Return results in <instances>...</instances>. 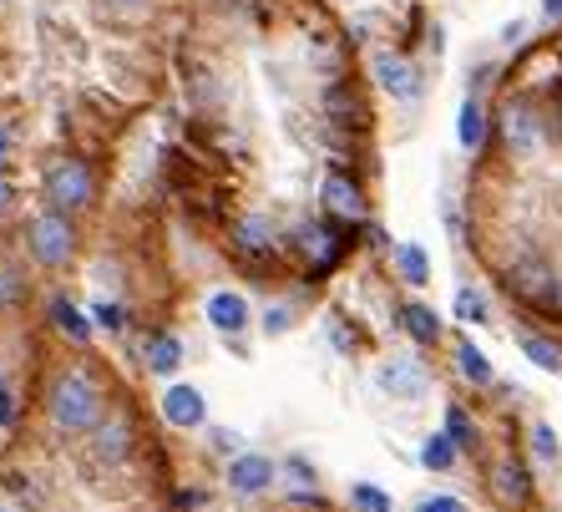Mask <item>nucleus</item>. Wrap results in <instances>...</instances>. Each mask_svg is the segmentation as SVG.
<instances>
[{
    "label": "nucleus",
    "instance_id": "22",
    "mask_svg": "<svg viewBox=\"0 0 562 512\" xmlns=\"http://www.w3.org/2000/svg\"><path fill=\"white\" fill-rule=\"evenodd\" d=\"M395 259H401V269H406L411 285H426V279H431V264H426L420 244H401V249H395Z\"/></svg>",
    "mask_w": 562,
    "mask_h": 512
},
{
    "label": "nucleus",
    "instance_id": "10",
    "mask_svg": "<svg viewBox=\"0 0 562 512\" xmlns=\"http://www.w3.org/2000/svg\"><path fill=\"white\" fill-rule=\"evenodd\" d=\"M502 132H507V143L517 147V153H532L537 143H542V127H537V112L527 102H512L507 118H502Z\"/></svg>",
    "mask_w": 562,
    "mask_h": 512
},
{
    "label": "nucleus",
    "instance_id": "30",
    "mask_svg": "<svg viewBox=\"0 0 562 512\" xmlns=\"http://www.w3.org/2000/svg\"><path fill=\"white\" fill-rule=\"evenodd\" d=\"M11 198H15V188L5 183V178H0V209H5V203H11Z\"/></svg>",
    "mask_w": 562,
    "mask_h": 512
},
{
    "label": "nucleus",
    "instance_id": "15",
    "mask_svg": "<svg viewBox=\"0 0 562 512\" xmlns=\"http://www.w3.org/2000/svg\"><path fill=\"white\" fill-rule=\"evenodd\" d=\"M401 325H406V335L411 341H420V345L441 341V320H436L426 304H401Z\"/></svg>",
    "mask_w": 562,
    "mask_h": 512
},
{
    "label": "nucleus",
    "instance_id": "31",
    "mask_svg": "<svg viewBox=\"0 0 562 512\" xmlns=\"http://www.w3.org/2000/svg\"><path fill=\"white\" fill-rule=\"evenodd\" d=\"M112 5H137V0H112Z\"/></svg>",
    "mask_w": 562,
    "mask_h": 512
},
{
    "label": "nucleus",
    "instance_id": "5",
    "mask_svg": "<svg viewBox=\"0 0 562 512\" xmlns=\"http://www.w3.org/2000/svg\"><path fill=\"white\" fill-rule=\"evenodd\" d=\"M375 386L385 396H395V401H416V396H426L431 376H426V366H420L416 355H391V360L375 366Z\"/></svg>",
    "mask_w": 562,
    "mask_h": 512
},
{
    "label": "nucleus",
    "instance_id": "33",
    "mask_svg": "<svg viewBox=\"0 0 562 512\" xmlns=\"http://www.w3.org/2000/svg\"><path fill=\"white\" fill-rule=\"evenodd\" d=\"M0 5H5V0H0Z\"/></svg>",
    "mask_w": 562,
    "mask_h": 512
},
{
    "label": "nucleus",
    "instance_id": "23",
    "mask_svg": "<svg viewBox=\"0 0 562 512\" xmlns=\"http://www.w3.org/2000/svg\"><path fill=\"white\" fill-rule=\"evenodd\" d=\"M350 498H355V508H360V512H391V498H385L380 487H370V482H360Z\"/></svg>",
    "mask_w": 562,
    "mask_h": 512
},
{
    "label": "nucleus",
    "instance_id": "14",
    "mask_svg": "<svg viewBox=\"0 0 562 512\" xmlns=\"http://www.w3.org/2000/svg\"><path fill=\"white\" fill-rule=\"evenodd\" d=\"M143 360L153 376H172V370L183 366V345H178V335H153L143 345Z\"/></svg>",
    "mask_w": 562,
    "mask_h": 512
},
{
    "label": "nucleus",
    "instance_id": "21",
    "mask_svg": "<svg viewBox=\"0 0 562 512\" xmlns=\"http://www.w3.org/2000/svg\"><path fill=\"white\" fill-rule=\"evenodd\" d=\"M522 355L542 370H562V350L552 341H542V335H522Z\"/></svg>",
    "mask_w": 562,
    "mask_h": 512
},
{
    "label": "nucleus",
    "instance_id": "24",
    "mask_svg": "<svg viewBox=\"0 0 562 512\" xmlns=\"http://www.w3.org/2000/svg\"><path fill=\"white\" fill-rule=\"evenodd\" d=\"M446 432H451V442H457V447H471V442H476V426H471L457 407L446 411Z\"/></svg>",
    "mask_w": 562,
    "mask_h": 512
},
{
    "label": "nucleus",
    "instance_id": "1",
    "mask_svg": "<svg viewBox=\"0 0 562 512\" xmlns=\"http://www.w3.org/2000/svg\"><path fill=\"white\" fill-rule=\"evenodd\" d=\"M41 407H46V421H52L61 436H87L97 421L106 416V396L81 366H61L52 376V386H46V401H41Z\"/></svg>",
    "mask_w": 562,
    "mask_h": 512
},
{
    "label": "nucleus",
    "instance_id": "2",
    "mask_svg": "<svg viewBox=\"0 0 562 512\" xmlns=\"http://www.w3.org/2000/svg\"><path fill=\"white\" fill-rule=\"evenodd\" d=\"M77 249H81V234H77V224H71V213L46 209L26 224V254L41 269H66V264L77 259Z\"/></svg>",
    "mask_w": 562,
    "mask_h": 512
},
{
    "label": "nucleus",
    "instance_id": "4",
    "mask_svg": "<svg viewBox=\"0 0 562 512\" xmlns=\"http://www.w3.org/2000/svg\"><path fill=\"white\" fill-rule=\"evenodd\" d=\"M132 452H137V426L122 411H106L92 432H87V467L92 472H117V467L132 461Z\"/></svg>",
    "mask_w": 562,
    "mask_h": 512
},
{
    "label": "nucleus",
    "instance_id": "25",
    "mask_svg": "<svg viewBox=\"0 0 562 512\" xmlns=\"http://www.w3.org/2000/svg\"><path fill=\"white\" fill-rule=\"evenodd\" d=\"M300 249L314 254V259H329V254H335V238H325L319 229H300Z\"/></svg>",
    "mask_w": 562,
    "mask_h": 512
},
{
    "label": "nucleus",
    "instance_id": "18",
    "mask_svg": "<svg viewBox=\"0 0 562 512\" xmlns=\"http://www.w3.org/2000/svg\"><path fill=\"white\" fill-rule=\"evenodd\" d=\"M457 366H461V376H467L471 386H492V366H486V355L476 350L471 341H457Z\"/></svg>",
    "mask_w": 562,
    "mask_h": 512
},
{
    "label": "nucleus",
    "instance_id": "17",
    "mask_svg": "<svg viewBox=\"0 0 562 512\" xmlns=\"http://www.w3.org/2000/svg\"><path fill=\"white\" fill-rule=\"evenodd\" d=\"M532 457L548 467V472H558L562 467V442H558V432H552L548 421H532Z\"/></svg>",
    "mask_w": 562,
    "mask_h": 512
},
{
    "label": "nucleus",
    "instance_id": "12",
    "mask_svg": "<svg viewBox=\"0 0 562 512\" xmlns=\"http://www.w3.org/2000/svg\"><path fill=\"white\" fill-rule=\"evenodd\" d=\"M492 492H497L502 502H512V508L532 498V482H527L522 461H497V467H492Z\"/></svg>",
    "mask_w": 562,
    "mask_h": 512
},
{
    "label": "nucleus",
    "instance_id": "6",
    "mask_svg": "<svg viewBox=\"0 0 562 512\" xmlns=\"http://www.w3.org/2000/svg\"><path fill=\"white\" fill-rule=\"evenodd\" d=\"M274 482H279V467L263 452H238L228 461V492H238V498H263Z\"/></svg>",
    "mask_w": 562,
    "mask_h": 512
},
{
    "label": "nucleus",
    "instance_id": "20",
    "mask_svg": "<svg viewBox=\"0 0 562 512\" xmlns=\"http://www.w3.org/2000/svg\"><path fill=\"white\" fill-rule=\"evenodd\" d=\"M420 461L431 467V472H446L451 461H457V442H451V432H441V436H431L426 447H420Z\"/></svg>",
    "mask_w": 562,
    "mask_h": 512
},
{
    "label": "nucleus",
    "instance_id": "26",
    "mask_svg": "<svg viewBox=\"0 0 562 512\" xmlns=\"http://www.w3.org/2000/svg\"><path fill=\"white\" fill-rule=\"evenodd\" d=\"M457 315H467V320H482L486 310H482V300H476V294H471V289H467V294H457Z\"/></svg>",
    "mask_w": 562,
    "mask_h": 512
},
{
    "label": "nucleus",
    "instance_id": "11",
    "mask_svg": "<svg viewBox=\"0 0 562 512\" xmlns=\"http://www.w3.org/2000/svg\"><path fill=\"white\" fill-rule=\"evenodd\" d=\"M209 325L223 330V335H238V330H249V304H244V294H213L209 300Z\"/></svg>",
    "mask_w": 562,
    "mask_h": 512
},
{
    "label": "nucleus",
    "instance_id": "27",
    "mask_svg": "<svg viewBox=\"0 0 562 512\" xmlns=\"http://www.w3.org/2000/svg\"><path fill=\"white\" fill-rule=\"evenodd\" d=\"M416 512H467V508H461L457 498H426Z\"/></svg>",
    "mask_w": 562,
    "mask_h": 512
},
{
    "label": "nucleus",
    "instance_id": "19",
    "mask_svg": "<svg viewBox=\"0 0 562 512\" xmlns=\"http://www.w3.org/2000/svg\"><path fill=\"white\" fill-rule=\"evenodd\" d=\"M52 320H56V330H61V335H71L77 345L92 341V325H87V320H81V310H71L66 300H56V304H52Z\"/></svg>",
    "mask_w": 562,
    "mask_h": 512
},
{
    "label": "nucleus",
    "instance_id": "7",
    "mask_svg": "<svg viewBox=\"0 0 562 512\" xmlns=\"http://www.w3.org/2000/svg\"><path fill=\"white\" fill-rule=\"evenodd\" d=\"M162 421L178 426V432H198V426L209 421V401H203V391H198V386H172V391L162 396Z\"/></svg>",
    "mask_w": 562,
    "mask_h": 512
},
{
    "label": "nucleus",
    "instance_id": "32",
    "mask_svg": "<svg viewBox=\"0 0 562 512\" xmlns=\"http://www.w3.org/2000/svg\"><path fill=\"white\" fill-rule=\"evenodd\" d=\"M0 512H11V508H0Z\"/></svg>",
    "mask_w": 562,
    "mask_h": 512
},
{
    "label": "nucleus",
    "instance_id": "3",
    "mask_svg": "<svg viewBox=\"0 0 562 512\" xmlns=\"http://www.w3.org/2000/svg\"><path fill=\"white\" fill-rule=\"evenodd\" d=\"M41 198H46V209H56V213H87L97 198L92 168L81 158H56L52 168L41 172Z\"/></svg>",
    "mask_w": 562,
    "mask_h": 512
},
{
    "label": "nucleus",
    "instance_id": "16",
    "mask_svg": "<svg viewBox=\"0 0 562 512\" xmlns=\"http://www.w3.org/2000/svg\"><path fill=\"white\" fill-rule=\"evenodd\" d=\"M457 137H461V147H482V137H486V112H482V102H476V97H467V102H461Z\"/></svg>",
    "mask_w": 562,
    "mask_h": 512
},
{
    "label": "nucleus",
    "instance_id": "9",
    "mask_svg": "<svg viewBox=\"0 0 562 512\" xmlns=\"http://www.w3.org/2000/svg\"><path fill=\"white\" fill-rule=\"evenodd\" d=\"M319 198H325V209L335 213V219H366V193H360V183H350L345 172H329Z\"/></svg>",
    "mask_w": 562,
    "mask_h": 512
},
{
    "label": "nucleus",
    "instance_id": "13",
    "mask_svg": "<svg viewBox=\"0 0 562 512\" xmlns=\"http://www.w3.org/2000/svg\"><path fill=\"white\" fill-rule=\"evenodd\" d=\"M234 244L244 254H269L274 249V229H269V219H259V213H244L234 224Z\"/></svg>",
    "mask_w": 562,
    "mask_h": 512
},
{
    "label": "nucleus",
    "instance_id": "29",
    "mask_svg": "<svg viewBox=\"0 0 562 512\" xmlns=\"http://www.w3.org/2000/svg\"><path fill=\"white\" fill-rule=\"evenodd\" d=\"M542 15H548V21H562V0H542Z\"/></svg>",
    "mask_w": 562,
    "mask_h": 512
},
{
    "label": "nucleus",
    "instance_id": "28",
    "mask_svg": "<svg viewBox=\"0 0 562 512\" xmlns=\"http://www.w3.org/2000/svg\"><path fill=\"white\" fill-rule=\"evenodd\" d=\"M11 147H15V137H11V122H0V168L11 163Z\"/></svg>",
    "mask_w": 562,
    "mask_h": 512
},
{
    "label": "nucleus",
    "instance_id": "8",
    "mask_svg": "<svg viewBox=\"0 0 562 512\" xmlns=\"http://www.w3.org/2000/svg\"><path fill=\"white\" fill-rule=\"evenodd\" d=\"M375 81L395 97V102H411V97H420V71L406 62V56H395V52H380L375 56Z\"/></svg>",
    "mask_w": 562,
    "mask_h": 512
}]
</instances>
